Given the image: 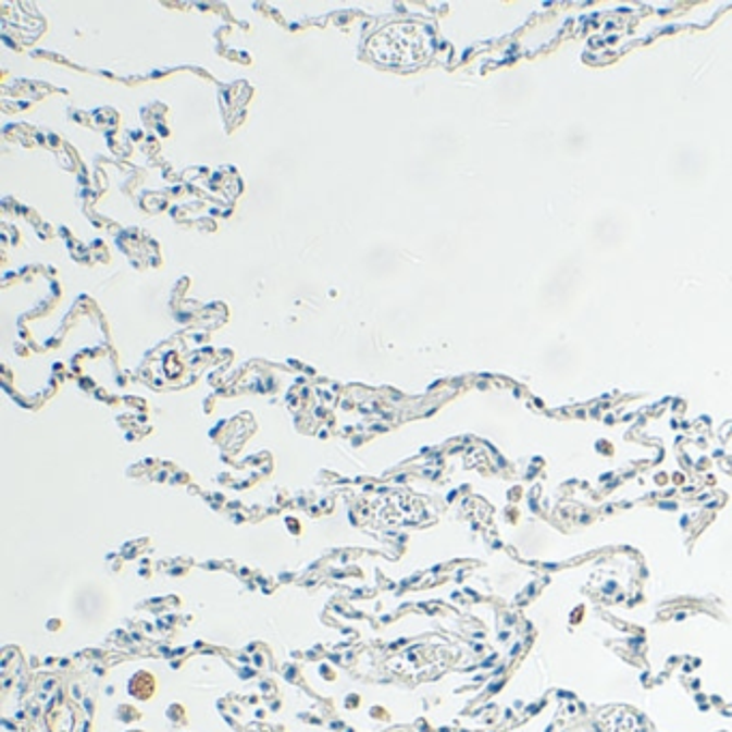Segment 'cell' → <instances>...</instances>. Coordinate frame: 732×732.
Here are the masks:
<instances>
[{"label":"cell","instance_id":"1","mask_svg":"<svg viewBox=\"0 0 732 732\" xmlns=\"http://www.w3.org/2000/svg\"><path fill=\"white\" fill-rule=\"evenodd\" d=\"M410 24H396L385 28L383 33H379L372 41H370V54L374 61H379L381 65H392V67H405L417 61V54L412 48L405 46L408 37L412 35Z\"/></svg>","mask_w":732,"mask_h":732}]
</instances>
